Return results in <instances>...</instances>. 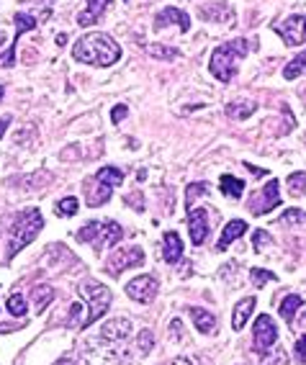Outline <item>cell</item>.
<instances>
[{
    "instance_id": "1",
    "label": "cell",
    "mask_w": 306,
    "mask_h": 365,
    "mask_svg": "<svg viewBox=\"0 0 306 365\" xmlns=\"http://www.w3.org/2000/svg\"><path fill=\"white\" fill-rule=\"evenodd\" d=\"M72 57L83 62V65L93 67H111L121 59V46L103 31H93L85 34L75 41V49H72Z\"/></svg>"
},
{
    "instance_id": "2",
    "label": "cell",
    "mask_w": 306,
    "mask_h": 365,
    "mask_svg": "<svg viewBox=\"0 0 306 365\" xmlns=\"http://www.w3.org/2000/svg\"><path fill=\"white\" fill-rule=\"evenodd\" d=\"M44 229V216L39 209H24L19 216L14 219V227H11V245H8L6 260H14L21 250L31 245L39 232Z\"/></svg>"
},
{
    "instance_id": "3",
    "label": "cell",
    "mask_w": 306,
    "mask_h": 365,
    "mask_svg": "<svg viewBox=\"0 0 306 365\" xmlns=\"http://www.w3.org/2000/svg\"><path fill=\"white\" fill-rule=\"evenodd\" d=\"M250 52V44L245 39H235L229 41L224 46H216L214 54L209 59V70L216 80H222V83H229V80H235L237 75V59L240 57H248Z\"/></svg>"
},
{
    "instance_id": "4",
    "label": "cell",
    "mask_w": 306,
    "mask_h": 365,
    "mask_svg": "<svg viewBox=\"0 0 306 365\" xmlns=\"http://www.w3.org/2000/svg\"><path fill=\"white\" fill-rule=\"evenodd\" d=\"M75 237H78V242H88V245H93L96 252H101V250L118 245L124 237V229L116 222H88Z\"/></svg>"
},
{
    "instance_id": "5",
    "label": "cell",
    "mask_w": 306,
    "mask_h": 365,
    "mask_svg": "<svg viewBox=\"0 0 306 365\" xmlns=\"http://www.w3.org/2000/svg\"><path fill=\"white\" fill-rule=\"evenodd\" d=\"M121 342H108L103 337L88 339L83 347V358L88 365H129V355L124 350L118 352Z\"/></svg>"
},
{
    "instance_id": "6",
    "label": "cell",
    "mask_w": 306,
    "mask_h": 365,
    "mask_svg": "<svg viewBox=\"0 0 306 365\" xmlns=\"http://www.w3.org/2000/svg\"><path fill=\"white\" fill-rule=\"evenodd\" d=\"M78 294L88 301V317H85V327H83V329H88V327L96 324L108 312V307H111V291L106 286H101V283L88 281L83 286H78Z\"/></svg>"
},
{
    "instance_id": "7",
    "label": "cell",
    "mask_w": 306,
    "mask_h": 365,
    "mask_svg": "<svg viewBox=\"0 0 306 365\" xmlns=\"http://www.w3.org/2000/svg\"><path fill=\"white\" fill-rule=\"evenodd\" d=\"M275 339H278V327H275L273 317L260 314L253 327V350L260 352V355H267V350L275 345Z\"/></svg>"
},
{
    "instance_id": "8",
    "label": "cell",
    "mask_w": 306,
    "mask_h": 365,
    "mask_svg": "<svg viewBox=\"0 0 306 365\" xmlns=\"http://www.w3.org/2000/svg\"><path fill=\"white\" fill-rule=\"evenodd\" d=\"M144 262V252L142 247H121L106 260V273L111 278H118V275L129 270V267H139Z\"/></svg>"
},
{
    "instance_id": "9",
    "label": "cell",
    "mask_w": 306,
    "mask_h": 365,
    "mask_svg": "<svg viewBox=\"0 0 306 365\" xmlns=\"http://www.w3.org/2000/svg\"><path fill=\"white\" fill-rule=\"evenodd\" d=\"M280 206V182L270 180L262 190H257L253 198H250V214L262 216L267 211H273Z\"/></svg>"
},
{
    "instance_id": "10",
    "label": "cell",
    "mask_w": 306,
    "mask_h": 365,
    "mask_svg": "<svg viewBox=\"0 0 306 365\" xmlns=\"http://www.w3.org/2000/svg\"><path fill=\"white\" fill-rule=\"evenodd\" d=\"M157 291H160V283L155 275H139L126 283V296L137 304H152L157 299Z\"/></svg>"
},
{
    "instance_id": "11",
    "label": "cell",
    "mask_w": 306,
    "mask_h": 365,
    "mask_svg": "<svg viewBox=\"0 0 306 365\" xmlns=\"http://www.w3.org/2000/svg\"><path fill=\"white\" fill-rule=\"evenodd\" d=\"M273 31L278 34L288 46H299L306 41V19L304 16H291V19H286L283 24H275Z\"/></svg>"
},
{
    "instance_id": "12",
    "label": "cell",
    "mask_w": 306,
    "mask_h": 365,
    "mask_svg": "<svg viewBox=\"0 0 306 365\" xmlns=\"http://www.w3.org/2000/svg\"><path fill=\"white\" fill-rule=\"evenodd\" d=\"M188 229H190V242H193L195 247L206 242V237H209V216H206V209L188 206Z\"/></svg>"
},
{
    "instance_id": "13",
    "label": "cell",
    "mask_w": 306,
    "mask_h": 365,
    "mask_svg": "<svg viewBox=\"0 0 306 365\" xmlns=\"http://www.w3.org/2000/svg\"><path fill=\"white\" fill-rule=\"evenodd\" d=\"M170 24H175L183 34L190 31L188 14H183L180 8H175V6H168L165 11H160V14L155 16V29H165V26H170Z\"/></svg>"
},
{
    "instance_id": "14",
    "label": "cell",
    "mask_w": 306,
    "mask_h": 365,
    "mask_svg": "<svg viewBox=\"0 0 306 365\" xmlns=\"http://www.w3.org/2000/svg\"><path fill=\"white\" fill-rule=\"evenodd\" d=\"M111 193H113L111 182L101 180V178H93L91 188H88V193H85V203H88L91 209H98V206H103V203L111 201Z\"/></svg>"
},
{
    "instance_id": "15",
    "label": "cell",
    "mask_w": 306,
    "mask_h": 365,
    "mask_svg": "<svg viewBox=\"0 0 306 365\" xmlns=\"http://www.w3.org/2000/svg\"><path fill=\"white\" fill-rule=\"evenodd\" d=\"M129 334H131V322L124 319V317H118V319L106 322V324L101 327V334H98V337L108 339V342H124Z\"/></svg>"
},
{
    "instance_id": "16",
    "label": "cell",
    "mask_w": 306,
    "mask_h": 365,
    "mask_svg": "<svg viewBox=\"0 0 306 365\" xmlns=\"http://www.w3.org/2000/svg\"><path fill=\"white\" fill-rule=\"evenodd\" d=\"M113 0H88V6H85V11L78 16V24L80 26H93L101 16L108 11V6H111Z\"/></svg>"
},
{
    "instance_id": "17",
    "label": "cell",
    "mask_w": 306,
    "mask_h": 365,
    "mask_svg": "<svg viewBox=\"0 0 306 365\" xmlns=\"http://www.w3.org/2000/svg\"><path fill=\"white\" fill-rule=\"evenodd\" d=\"M248 229L250 227L245 222H242V219H232V222H229L227 227H224V232H222V237H219V242H216V250H219V252H224V250H227L235 240H240V237L245 235Z\"/></svg>"
},
{
    "instance_id": "18",
    "label": "cell",
    "mask_w": 306,
    "mask_h": 365,
    "mask_svg": "<svg viewBox=\"0 0 306 365\" xmlns=\"http://www.w3.org/2000/svg\"><path fill=\"white\" fill-rule=\"evenodd\" d=\"M163 260L170 262V265H175L178 260L183 257V240L178 237V232H165L163 237Z\"/></svg>"
},
{
    "instance_id": "19",
    "label": "cell",
    "mask_w": 306,
    "mask_h": 365,
    "mask_svg": "<svg viewBox=\"0 0 306 365\" xmlns=\"http://www.w3.org/2000/svg\"><path fill=\"white\" fill-rule=\"evenodd\" d=\"M188 314L193 317V322H195V329L198 332H203V334H211L216 329V317L209 312V309H201V307H190L188 309Z\"/></svg>"
},
{
    "instance_id": "20",
    "label": "cell",
    "mask_w": 306,
    "mask_h": 365,
    "mask_svg": "<svg viewBox=\"0 0 306 365\" xmlns=\"http://www.w3.org/2000/svg\"><path fill=\"white\" fill-rule=\"evenodd\" d=\"M253 309H255V299H253V296H248V299L240 301V304L235 307V314H232V327H235L237 332H240V329H245L248 319L253 317Z\"/></svg>"
},
{
    "instance_id": "21",
    "label": "cell",
    "mask_w": 306,
    "mask_h": 365,
    "mask_svg": "<svg viewBox=\"0 0 306 365\" xmlns=\"http://www.w3.org/2000/svg\"><path fill=\"white\" fill-rule=\"evenodd\" d=\"M54 288L52 286H34L31 288V301H34V307H36V312H44L49 304L54 301Z\"/></svg>"
},
{
    "instance_id": "22",
    "label": "cell",
    "mask_w": 306,
    "mask_h": 365,
    "mask_svg": "<svg viewBox=\"0 0 306 365\" xmlns=\"http://www.w3.org/2000/svg\"><path fill=\"white\" fill-rule=\"evenodd\" d=\"M11 182H19L24 190H36L46 182H52V175L49 173H34V175H24V178H14Z\"/></svg>"
},
{
    "instance_id": "23",
    "label": "cell",
    "mask_w": 306,
    "mask_h": 365,
    "mask_svg": "<svg viewBox=\"0 0 306 365\" xmlns=\"http://www.w3.org/2000/svg\"><path fill=\"white\" fill-rule=\"evenodd\" d=\"M222 193L224 196H229V198H242V193H245V180H240V178H235V175H222Z\"/></svg>"
},
{
    "instance_id": "24",
    "label": "cell",
    "mask_w": 306,
    "mask_h": 365,
    "mask_svg": "<svg viewBox=\"0 0 306 365\" xmlns=\"http://www.w3.org/2000/svg\"><path fill=\"white\" fill-rule=\"evenodd\" d=\"M304 307V299H301L299 294H288L286 299H283V304H280V317L291 324L293 322V317H296V312Z\"/></svg>"
},
{
    "instance_id": "25",
    "label": "cell",
    "mask_w": 306,
    "mask_h": 365,
    "mask_svg": "<svg viewBox=\"0 0 306 365\" xmlns=\"http://www.w3.org/2000/svg\"><path fill=\"white\" fill-rule=\"evenodd\" d=\"M257 111V106L253 103V101H245V103H242V101H237V103H229L227 106V116L229 118H248V116H253V113Z\"/></svg>"
},
{
    "instance_id": "26",
    "label": "cell",
    "mask_w": 306,
    "mask_h": 365,
    "mask_svg": "<svg viewBox=\"0 0 306 365\" xmlns=\"http://www.w3.org/2000/svg\"><path fill=\"white\" fill-rule=\"evenodd\" d=\"M14 24H16V39H21L26 31H34V29L39 26V19L31 14H16Z\"/></svg>"
},
{
    "instance_id": "27",
    "label": "cell",
    "mask_w": 306,
    "mask_h": 365,
    "mask_svg": "<svg viewBox=\"0 0 306 365\" xmlns=\"http://www.w3.org/2000/svg\"><path fill=\"white\" fill-rule=\"evenodd\" d=\"M299 75H306V52L296 54L286 65V70H283V78L286 80H296Z\"/></svg>"
},
{
    "instance_id": "28",
    "label": "cell",
    "mask_w": 306,
    "mask_h": 365,
    "mask_svg": "<svg viewBox=\"0 0 306 365\" xmlns=\"http://www.w3.org/2000/svg\"><path fill=\"white\" fill-rule=\"evenodd\" d=\"M147 52L155 59H163V62H173V59L180 57V49L175 46H165V44H147Z\"/></svg>"
},
{
    "instance_id": "29",
    "label": "cell",
    "mask_w": 306,
    "mask_h": 365,
    "mask_svg": "<svg viewBox=\"0 0 306 365\" xmlns=\"http://www.w3.org/2000/svg\"><path fill=\"white\" fill-rule=\"evenodd\" d=\"M286 185H288V193H291V196H296V198L306 196V173H301V170L299 173H291Z\"/></svg>"
},
{
    "instance_id": "30",
    "label": "cell",
    "mask_w": 306,
    "mask_h": 365,
    "mask_svg": "<svg viewBox=\"0 0 306 365\" xmlns=\"http://www.w3.org/2000/svg\"><path fill=\"white\" fill-rule=\"evenodd\" d=\"M96 178H101V180H106V182H111L113 188H116V185H121V182H124V170L108 165V168H101V170H98Z\"/></svg>"
},
{
    "instance_id": "31",
    "label": "cell",
    "mask_w": 306,
    "mask_h": 365,
    "mask_svg": "<svg viewBox=\"0 0 306 365\" xmlns=\"http://www.w3.org/2000/svg\"><path fill=\"white\" fill-rule=\"evenodd\" d=\"M85 312H88V307H85L83 301H80V304H72L70 317L65 319V327H80V329H83V327H85V317H88Z\"/></svg>"
},
{
    "instance_id": "32",
    "label": "cell",
    "mask_w": 306,
    "mask_h": 365,
    "mask_svg": "<svg viewBox=\"0 0 306 365\" xmlns=\"http://www.w3.org/2000/svg\"><path fill=\"white\" fill-rule=\"evenodd\" d=\"M78 209H80L78 198H75V196H67V198H62V201L57 203V209H54V214L62 216V219H70V216L78 214Z\"/></svg>"
},
{
    "instance_id": "33",
    "label": "cell",
    "mask_w": 306,
    "mask_h": 365,
    "mask_svg": "<svg viewBox=\"0 0 306 365\" xmlns=\"http://www.w3.org/2000/svg\"><path fill=\"white\" fill-rule=\"evenodd\" d=\"M6 309L14 317H26L29 314V307H26V296H21V294H14V296H8L6 301Z\"/></svg>"
},
{
    "instance_id": "34",
    "label": "cell",
    "mask_w": 306,
    "mask_h": 365,
    "mask_svg": "<svg viewBox=\"0 0 306 365\" xmlns=\"http://www.w3.org/2000/svg\"><path fill=\"white\" fill-rule=\"evenodd\" d=\"M280 224H286V227H299V224H306V211L286 209L283 211V216H280Z\"/></svg>"
},
{
    "instance_id": "35",
    "label": "cell",
    "mask_w": 306,
    "mask_h": 365,
    "mask_svg": "<svg viewBox=\"0 0 306 365\" xmlns=\"http://www.w3.org/2000/svg\"><path fill=\"white\" fill-rule=\"evenodd\" d=\"M250 278H253L255 288H260V286H265V283L275 281V273H270L265 267H253V270H250Z\"/></svg>"
},
{
    "instance_id": "36",
    "label": "cell",
    "mask_w": 306,
    "mask_h": 365,
    "mask_svg": "<svg viewBox=\"0 0 306 365\" xmlns=\"http://www.w3.org/2000/svg\"><path fill=\"white\" fill-rule=\"evenodd\" d=\"M273 245V237L267 235L265 229H257L253 235V247H255V252H265V247H270Z\"/></svg>"
},
{
    "instance_id": "37",
    "label": "cell",
    "mask_w": 306,
    "mask_h": 365,
    "mask_svg": "<svg viewBox=\"0 0 306 365\" xmlns=\"http://www.w3.org/2000/svg\"><path fill=\"white\" fill-rule=\"evenodd\" d=\"M201 193L206 196V193H209V185H206V182H190L188 190H185V209L193 206V198L201 196Z\"/></svg>"
},
{
    "instance_id": "38",
    "label": "cell",
    "mask_w": 306,
    "mask_h": 365,
    "mask_svg": "<svg viewBox=\"0 0 306 365\" xmlns=\"http://www.w3.org/2000/svg\"><path fill=\"white\" fill-rule=\"evenodd\" d=\"M137 347H139V352H142V355H150V352H152V347H155V337H152L150 329H142V332H139Z\"/></svg>"
},
{
    "instance_id": "39",
    "label": "cell",
    "mask_w": 306,
    "mask_h": 365,
    "mask_svg": "<svg viewBox=\"0 0 306 365\" xmlns=\"http://www.w3.org/2000/svg\"><path fill=\"white\" fill-rule=\"evenodd\" d=\"M126 206H131L134 211H144V198H142V190H137V193H131V196L124 198Z\"/></svg>"
},
{
    "instance_id": "40",
    "label": "cell",
    "mask_w": 306,
    "mask_h": 365,
    "mask_svg": "<svg viewBox=\"0 0 306 365\" xmlns=\"http://www.w3.org/2000/svg\"><path fill=\"white\" fill-rule=\"evenodd\" d=\"M296 360L306 365V337H299V342H296Z\"/></svg>"
},
{
    "instance_id": "41",
    "label": "cell",
    "mask_w": 306,
    "mask_h": 365,
    "mask_svg": "<svg viewBox=\"0 0 306 365\" xmlns=\"http://www.w3.org/2000/svg\"><path fill=\"white\" fill-rule=\"evenodd\" d=\"M126 113H129V108H126V106H116V108H113V113H111V121H113V124H121V121L126 118Z\"/></svg>"
},
{
    "instance_id": "42",
    "label": "cell",
    "mask_w": 306,
    "mask_h": 365,
    "mask_svg": "<svg viewBox=\"0 0 306 365\" xmlns=\"http://www.w3.org/2000/svg\"><path fill=\"white\" fill-rule=\"evenodd\" d=\"M170 329H173V339H180V337H183V332H185V327H183V322H180V319H173Z\"/></svg>"
},
{
    "instance_id": "43",
    "label": "cell",
    "mask_w": 306,
    "mask_h": 365,
    "mask_svg": "<svg viewBox=\"0 0 306 365\" xmlns=\"http://www.w3.org/2000/svg\"><path fill=\"white\" fill-rule=\"evenodd\" d=\"M31 3H34V6H44L46 14H52V3H54V0H31Z\"/></svg>"
},
{
    "instance_id": "44",
    "label": "cell",
    "mask_w": 306,
    "mask_h": 365,
    "mask_svg": "<svg viewBox=\"0 0 306 365\" xmlns=\"http://www.w3.org/2000/svg\"><path fill=\"white\" fill-rule=\"evenodd\" d=\"M245 168H248V170H250V173H253V175H255V178H262V175H265V170H260V168H255V165H250V163H248V165H245Z\"/></svg>"
},
{
    "instance_id": "45",
    "label": "cell",
    "mask_w": 306,
    "mask_h": 365,
    "mask_svg": "<svg viewBox=\"0 0 306 365\" xmlns=\"http://www.w3.org/2000/svg\"><path fill=\"white\" fill-rule=\"evenodd\" d=\"M8 124H11V116H3V118H0V137H3V134H6Z\"/></svg>"
},
{
    "instance_id": "46",
    "label": "cell",
    "mask_w": 306,
    "mask_h": 365,
    "mask_svg": "<svg viewBox=\"0 0 306 365\" xmlns=\"http://www.w3.org/2000/svg\"><path fill=\"white\" fill-rule=\"evenodd\" d=\"M270 365H286V355H283V352H278V355H275L273 363H270Z\"/></svg>"
},
{
    "instance_id": "47",
    "label": "cell",
    "mask_w": 306,
    "mask_h": 365,
    "mask_svg": "<svg viewBox=\"0 0 306 365\" xmlns=\"http://www.w3.org/2000/svg\"><path fill=\"white\" fill-rule=\"evenodd\" d=\"M14 329H16V327H14V324H0V332H3V334H8V332H14Z\"/></svg>"
},
{
    "instance_id": "48",
    "label": "cell",
    "mask_w": 306,
    "mask_h": 365,
    "mask_svg": "<svg viewBox=\"0 0 306 365\" xmlns=\"http://www.w3.org/2000/svg\"><path fill=\"white\" fill-rule=\"evenodd\" d=\"M170 365H190V360L188 358H175Z\"/></svg>"
},
{
    "instance_id": "49",
    "label": "cell",
    "mask_w": 306,
    "mask_h": 365,
    "mask_svg": "<svg viewBox=\"0 0 306 365\" xmlns=\"http://www.w3.org/2000/svg\"><path fill=\"white\" fill-rule=\"evenodd\" d=\"M65 41H67L65 34H57V46H65Z\"/></svg>"
},
{
    "instance_id": "50",
    "label": "cell",
    "mask_w": 306,
    "mask_h": 365,
    "mask_svg": "<svg viewBox=\"0 0 306 365\" xmlns=\"http://www.w3.org/2000/svg\"><path fill=\"white\" fill-rule=\"evenodd\" d=\"M3 44H6V34L0 31V57H3V54H6V52H3Z\"/></svg>"
},
{
    "instance_id": "51",
    "label": "cell",
    "mask_w": 306,
    "mask_h": 365,
    "mask_svg": "<svg viewBox=\"0 0 306 365\" xmlns=\"http://www.w3.org/2000/svg\"><path fill=\"white\" fill-rule=\"evenodd\" d=\"M57 365H80V363H75V360H70V358H65V360H59Z\"/></svg>"
},
{
    "instance_id": "52",
    "label": "cell",
    "mask_w": 306,
    "mask_h": 365,
    "mask_svg": "<svg viewBox=\"0 0 306 365\" xmlns=\"http://www.w3.org/2000/svg\"><path fill=\"white\" fill-rule=\"evenodd\" d=\"M3 93H6V88H3V85H0V101H3Z\"/></svg>"
}]
</instances>
